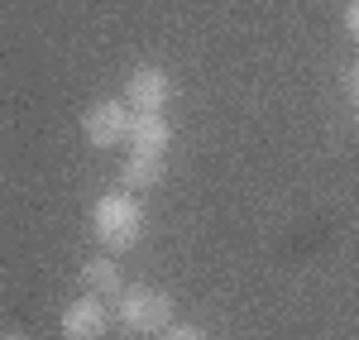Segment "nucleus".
<instances>
[{
    "label": "nucleus",
    "mask_w": 359,
    "mask_h": 340,
    "mask_svg": "<svg viewBox=\"0 0 359 340\" xmlns=\"http://www.w3.org/2000/svg\"><path fill=\"white\" fill-rule=\"evenodd\" d=\"M340 25H345V34H350V39L359 43V0H350V5H345V15H340Z\"/></svg>",
    "instance_id": "9d476101"
},
{
    "label": "nucleus",
    "mask_w": 359,
    "mask_h": 340,
    "mask_svg": "<svg viewBox=\"0 0 359 340\" xmlns=\"http://www.w3.org/2000/svg\"><path fill=\"white\" fill-rule=\"evenodd\" d=\"M82 287H86V292H96V297H115V292L125 287V273H120V264L101 250V254H91L82 264Z\"/></svg>",
    "instance_id": "0eeeda50"
},
{
    "label": "nucleus",
    "mask_w": 359,
    "mask_h": 340,
    "mask_svg": "<svg viewBox=\"0 0 359 340\" xmlns=\"http://www.w3.org/2000/svg\"><path fill=\"white\" fill-rule=\"evenodd\" d=\"M168 144H172V125H168V115L163 111H135L130 149H135V154H158V158H163Z\"/></svg>",
    "instance_id": "423d86ee"
},
{
    "label": "nucleus",
    "mask_w": 359,
    "mask_h": 340,
    "mask_svg": "<svg viewBox=\"0 0 359 340\" xmlns=\"http://www.w3.org/2000/svg\"><path fill=\"white\" fill-rule=\"evenodd\" d=\"M0 340H34V336H20V331H5Z\"/></svg>",
    "instance_id": "9b49d317"
},
{
    "label": "nucleus",
    "mask_w": 359,
    "mask_h": 340,
    "mask_svg": "<svg viewBox=\"0 0 359 340\" xmlns=\"http://www.w3.org/2000/svg\"><path fill=\"white\" fill-rule=\"evenodd\" d=\"M144 226H149L144 201H139L135 192H125V187L96 197V206H91V235H96V245H101L106 254L135 250L139 240H144Z\"/></svg>",
    "instance_id": "f257e3e1"
},
{
    "label": "nucleus",
    "mask_w": 359,
    "mask_h": 340,
    "mask_svg": "<svg viewBox=\"0 0 359 340\" xmlns=\"http://www.w3.org/2000/svg\"><path fill=\"white\" fill-rule=\"evenodd\" d=\"M111 321H115V312L106 307V297L82 292V297H72L62 307V340H101L111 331Z\"/></svg>",
    "instance_id": "20e7f679"
},
{
    "label": "nucleus",
    "mask_w": 359,
    "mask_h": 340,
    "mask_svg": "<svg viewBox=\"0 0 359 340\" xmlns=\"http://www.w3.org/2000/svg\"><path fill=\"white\" fill-rule=\"evenodd\" d=\"M172 321H177V307H172V297L163 287L135 283V287L115 292V326L120 331H130V336H163Z\"/></svg>",
    "instance_id": "f03ea898"
},
{
    "label": "nucleus",
    "mask_w": 359,
    "mask_h": 340,
    "mask_svg": "<svg viewBox=\"0 0 359 340\" xmlns=\"http://www.w3.org/2000/svg\"><path fill=\"white\" fill-rule=\"evenodd\" d=\"M125 101H130V111H163L172 101V77L158 62H139L125 82Z\"/></svg>",
    "instance_id": "39448f33"
},
{
    "label": "nucleus",
    "mask_w": 359,
    "mask_h": 340,
    "mask_svg": "<svg viewBox=\"0 0 359 340\" xmlns=\"http://www.w3.org/2000/svg\"><path fill=\"white\" fill-rule=\"evenodd\" d=\"M355 106H359V72H355Z\"/></svg>",
    "instance_id": "f8f14e48"
},
{
    "label": "nucleus",
    "mask_w": 359,
    "mask_h": 340,
    "mask_svg": "<svg viewBox=\"0 0 359 340\" xmlns=\"http://www.w3.org/2000/svg\"><path fill=\"white\" fill-rule=\"evenodd\" d=\"M163 340H211V336H206L201 326H187V321H172V326L163 331Z\"/></svg>",
    "instance_id": "1a4fd4ad"
},
{
    "label": "nucleus",
    "mask_w": 359,
    "mask_h": 340,
    "mask_svg": "<svg viewBox=\"0 0 359 340\" xmlns=\"http://www.w3.org/2000/svg\"><path fill=\"white\" fill-rule=\"evenodd\" d=\"M130 125H135V111H130V101H120V96H106V101L86 106V115H82V135H86L91 149L130 144Z\"/></svg>",
    "instance_id": "7ed1b4c3"
},
{
    "label": "nucleus",
    "mask_w": 359,
    "mask_h": 340,
    "mask_svg": "<svg viewBox=\"0 0 359 340\" xmlns=\"http://www.w3.org/2000/svg\"><path fill=\"white\" fill-rule=\"evenodd\" d=\"M158 182H163V158L130 149V158H125V168H120V187H125V192H139V187H158Z\"/></svg>",
    "instance_id": "6e6552de"
}]
</instances>
